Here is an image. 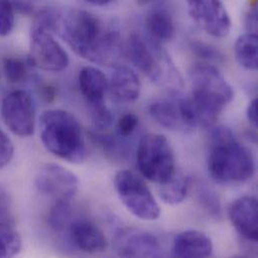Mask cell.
I'll use <instances>...</instances> for the list:
<instances>
[{
    "instance_id": "obj_26",
    "label": "cell",
    "mask_w": 258,
    "mask_h": 258,
    "mask_svg": "<svg viewBox=\"0 0 258 258\" xmlns=\"http://www.w3.org/2000/svg\"><path fill=\"white\" fill-rule=\"evenodd\" d=\"M191 50L195 55L205 61L220 62L223 59L222 53L214 46L200 40H193L190 43Z\"/></svg>"
},
{
    "instance_id": "obj_33",
    "label": "cell",
    "mask_w": 258,
    "mask_h": 258,
    "mask_svg": "<svg viewBox=\"0 0 258 258\" xmlns=\"http://www.w3.org/2000/svg\"><path fill=\"white\" fill-rule=\"evenodd\" d=\"M246 117L247 120L250 122V124L254 127L257 128L258 124V100L255 98L253 99L247 107L246 110Z\"/></svg>"
},
{
    "instance_id": "obj_24",
    "label": "cell",
    "mask_w": 258,
    "mask_h": 258,
    "mask_svg": "<svg viewBox=\"0 0 258 258\" xmlns=\"http://www.w3.org/2000/svg\"><path fill=\"white\" fill-rule=\"evenodd\" d=\"M72 208L69 201L54 202L49 214L48 224L51 229L57 232L66 230L72 222Z\"/></svg>"
},
{
    "instance_id": "obj_17",
    "label": "cell",
    "mask_w": 258,
    "mask_h": 258,
    "mask_svg": "<svg viewBox=\"0 0 258 258\" xmlns=\"http://www.w3.org/2000/svg\"><path fill=\"white\" fill-rule=\"evenodd\" d=\"M141 82L138 75L129 67L119 66L109 80V90L120 103H133L141 94Z\"/></svg>"
},
{
    "instance_id": "obj_5",
    "label": "cell",
    "mask_w": 258,
    "mask_h": 258,
    "mask_svg": "<svg viewBox=\"0 0 258 258\" xmlns=\"http://www.w3.org/2000/svg\"><path fill=\"white\" fill-rule=\"evenodd\" d=\"M137 165L143 177L158 184L172 176L175 157L167 138L156 133L145 135L138 146Z\"/></svg>"
},
{
    "instance_id": "obj_2",
    "label": "cell",
    "mask_w": 258,
    "mask_h": 258,
    "mask_svg": "<svg viewBox=\"0 0 258 258\" xmlns=\"http://www.w3.org/2000/svg\"><path fill=\"white\" fill-rule=\"evenodd\" d=\"M208 170L218 183L238 184L254 175L255 161L250 150L237 141L232 130L217 126L210 133Z\"/></svg>"
},
{
    "instance_id": "obj_14",
    "label": "cell",
    "mask_w": 258,
    "mask_h": 258,
    "mask_svg": "<svg viewBox=\"0 0 258 258\" xmlns=\"http://www.w3.org/2000/svg\"><path fill=\"white\" fill-rule=\"evenodd\" d=\"M68 229L71 241L83 252L99 253L108 247L104 231L93 221L79 219L71 222Z\"/></svg>"
},
{
    "instance_id": "obj_21",
    "label": "cell",
    "mask_w": 258,
    "mask_h": 258,
    "mask_svg": "<svg viewBox=\"0 0 258 258\" xmlns=\"http://www.w3.org/2000/svg\"><path fill=\"white\" fill-rule=\"evenodd\" d=\"M234 53L238 63L248 70L258 68V38L255 33H245L238 37L234 45Z\"/></svg>"
},
{
    "instance_id": "obj_11",
    "label": "cell",
    "mask_w": 258,
    "mask_h": 258,
    "mask_svg": "<svg viewBox=\"0 0 258 258\" xmlns=\"http://www.w3.org/2000/svg\"><path fill=\"white\" fill-rule=\"evenodd\" d=\"M189 77L193 94L215 99L228 105L233 100V90L222 74L212 64L198 62L191 66Z\"/></svg>"
},
{
    "instance_id": "obj_4",
    "label": "cell",
    "mask_w": 258,
    "mask_h": 258,
    "mask_svg": "<svg viewBox=\"0 0 258 258\" xmlns=\"http://www.w3.org/2000/svg\"><path fill=\"white\" fill-rule=\"evenodd\" d=\"M127 53L133 64L152 82L178 88L181 78L159 42L150 36L134 32L128 39Z\"/></svg>"
},
{
    "instance_id": "obj_32",
    "label": "cell",
    "mask_w": 258,
    "mask_h": 258,
    "mask_svg": "<svg viewBox=\"0 0 258 258\" xmlns=\"http://www.w3.org/2000/svg\"><path fill=\"white\" fill-rule=\"evenodd\" d=\"M10 209V199L6 191L0 187V221L5 220L9 214Z\"/></svg>"
},
{
    "instance_id": "obj_36",
    "label": "cell",
    "mask_w": 258,
    "mask_h": 258,
    "mask_svg": "<svg viewBox=\"0 0 258 258\" xmlns=\"http://www.w3.org/2000/svg\"><path fill=\"white\" fill-rule=\"evenodd\" d=\"M139 4H148V3H151L153 1H156V0H136Z\"/></svg>"
},
{
    "instance_id": "obj_25",
    "label": "cell",
    "mask_w": 258,
    "mask_h": 258,
    "mask_svg": "<svg viewBox=\"0 0 258 258\" xmlns=\"http://www.w3.org/2000/svg\"><path fill=\"white\" fill-rule=\"evenodd\" d=\"M3 73L10 84L23 83L28 76L26 64L21 59L12 56L3 59Z\"/></svg>"
},
{
    "instance_id": "obj_27",
    "label": "cell",
    "mask_w": 258,
    "mask_h": 258,
    "mask_svg": "<svg viewBox=\"0 0 258 258\" xmlns=\"http://www.w3.org/2000/svg\"><path fill=\"white\" fill-rule=\"evenodd\" d=\"M90 111L95 131L105 132L112 126L114 118L106 104L95 108H91Z\"/></svg>"
},
{
    "instance_id": "obj_6",
    "label": "cell",
    "mask_w": 258,
    "mask_h": 258,
    "mask_svg": "<svg viewBox=\"0 0 258 258\" xmlns=\"http://www.w3.org/2000/svg\"><path fill=\"white\" fill-rule=\"evenodd\" d=\"M114 186L122 204L135 217L154 221L160 217V207L145 181L130 170L117 172Z\"/></svg>"
},
{
    "instance_id": "obj_3",
    "label": "cell",
    "mask_w": 258,
    "mask_h": 258,
    "mask_svg": "<svg viewBox=\"0 0 258 258\" xmlns=\"http://www.w3.org/2000/svg\"><path fill=\"white\" fill-rule=\"evenodd\" d=\"M39 125L41 142L48 152L74 164L86 160V141L74 115L60 109L47 110L40 116Z\"/></svg>"
},
{
    "instance_id": "obj_15",
    "label": "cell",
    "mask_w": 258,
    "mask_h": 258,
    "mask_svg": "<svg viewBox=\"0 0 258 258\" xmlns=\"http://www.w3.org/2000/svg\"><path fill=\"white\" fill-rule=\"evenodd\" d=\"M172 250L175 257H209L213 253V243L211 238L201 231L186 230L175 237Z\"/></svg>"
},
{
    "instance_id": "obj_29",
    "label": "cell",
    "mask_w": 258,
    "mask_h": 258,
    "mask_svg": "<svg viewBox=\"0 0 258 258\" xmlns=\"http://www.w3.org/2000/svg\"><path fill=\"white\" fill-rule=\"evenodd\" d=\"M14 147L6 135V133L0 128V169L6 167L13 158Z\"/></svg>"
},
{
    "instance_id": "obj_28",
    "label": "cell",
    "mask_w": 258,
    "mask_h": 258,
    "mask_svg": "<svg viewBox=\"0 0 258 258\" xmlns=\"http://www.w3.org/2000/svg\"><path fill=\"white\" fill-rule=\"evenodd\" d=\"M14 12L12 0H0V36H6L12 31Z\"/></svg>"
},
{
    "instance_id": "obj_20",
    "label": "cell",
    "mask_w": 258,
    "mask_h": 258,
    "mask_svg": "<svg viewBox=\"0 0 258 258\" xmlns=\"http://www.w3.org/2000/svg\"><path fill=\"white\" fill-rule=\"evenodd\" d=\"M190 189V179L182 173H176L159 183V195L168 205H179L185 201Z\"/></svg>"
},
{
    "instance_id": "obj_23",
    "label": "cell",
    "mask_w": 258,
    "mask_h": 258,
    "mask_svg": "<svg viewBox=\"0 0 258 258\" xmlns=\"http://www.w3.org/2000/svg\"><path fill=\"white\" fill-rule=\"evenodd\" d=\"M197 198L203 210L212 218L218 220L222 217V207L217 193L206 184H200L197 188Z\"/></svg>"
},
{
    "instance_id": "obj_9",
    "label": "cell",
    "mask_w": 258,
    "mask_h": 258,
    "mask_svg": "<svg viewBox=\"0 0 258 258\" xmlns=\"http://www.w3.org/2000/svg\"><path fill=\"white\" fill-rule=\"evenodd\" d=\"M36 190L53 202L73 200L79 189L75 173L58 164H45L35 176Z\"/></svg>"
},
{
    "instance_id": "obj_30",
    "label": "cell",
    "mask_w": 258,
    "mask_h": 258,
    "mask_svg": "<svg viewBox=\"0 0 258 258\" xmlns=\"http://www.w3.org/2000/svg\"><path fill=\"white\" fill-rule=\"evenodd\" d=\"M139 126V119L135 114L127 113L123 115L117 124V132L119 137H129Z\"/></svg>"
},
{
    "instance_id": "obj_8",
    "label": "cell",
    "mask_w": 258,
    "mask_h": 258,
    "mask_svg": "<svg viewBox=\"0 0 258 258\" xmlns=\"http://www.w3.org/2000/svg\"><path fill=\"white\" fill-rule=\"evenodd\" d=\"M1 116L4 124L14 135L27 138L35 129V108L31 96L25 91L8 94L1 104Z\"/></svg>"
},
{
    "instance_id": "obj_22",
    "label": "cell",
    "mask_w": 258,
    "mask_h": 258,
    "mask_svg": "<svg viewBox=\"0 0 258 258\" xmlns=\"http://www.w3.org/2000/svg\"><path fill=\"white\" fill-rule=\"evenodd\" d=\"M22 246L19 233L8 223L0 221V258L17 255Z\"/></svg>"
},
{
    "instance_id": "obj_35",
    "label": "cell",
    "mask_w": 258,
    "mask_h": 258,
    "mask_svg": "<svg viewBox=\"0 0 258 258\" xmlns=\"http://www.w3.org/2000/svg\"><path fill=\"white\" fill-rule=\"evenodd\" d=\"M87 2L93 4V5H97V6H104L107 4L112 3L114 0H86Z\"/></svg>"
},
{
    "instance_id": "obj_13",
    "label": "cell",
    "mask_w": 258,
    "mask_h": 258,
    "mask_svg": "<svg viewBox=\"0 0 258 258\" xmlns=\"http://www.w3.org/2000/svg\"><path fill=\"white\" fill-rule=\"evenodd\" d=\"M229 218L236 231L247 241L258 239V203L253 197H241L229 207Z\"/></svg>"
},
{
    "instance_id": "obj_10",
    "label": "cell",
    "mask_w": 258,
    "mask_h": 258,
    "mask_svg": "<svg viewBox=\"0 0 258 258\" xmlns=\"http://www.w3.org/2000/svg\"><path fill=\"white\" fill-rule=\"evenodd\" d=\"M190 17L206 33L225 37L231 29V19L221 0H186Z\"/></svg>"
},
{
    "instance_id": "obj_31",
    "label": "cell",
    "mask_w": 258,
    "mask_h": 258,
    "mask_svg": "<svg viewBox=\"0 0 258 258\" xmlns=\"http://www.w3.org/2000/svg\"><path fill=\"white\" fill-rule=\"evenodd\" d=\"M256 8H257L256 5L252 6L245 18L247 32L255 33V34H257L256 33L257 32V9Z\"/></svg>"
},
{
    "instance_id": "obj_16",
    "label": "cell",
    "mask_w": 258,
    "mask_h": 258,
    "mask_svg": "<svg viewBox=\"0 0 258 258\" xmlns=\"http://www.w3.org/2000/svg\"><path fill=\"white\" fill-rule=\"evenodd\" d=\"M79 86L90 109L106 104L109 81L102 71L94 67L84 68L79 75Z\"/></svg>"
},
{
    "instance_id": "obj_19",
    "label": "cell",
    "mask_w": 258,
    "mask_h": 258,
    "mask_svg": "<svg viewBox=\"0 0 258 258\" xmlns=\"http://www.w3.org/2000/svg\"><path fill=\"white\" fill-rule=\"evenodd\" d=\"M151 117L162 127L172 131H187L184 125L179 100H162L149 107Z\"/></svg>"
},
{
    "instance_id": "obj_1",
    "label": "cell",
    "mask_w": 258,
    "mask_h": 258,
    "mask_svg": "<svg viewBox=\"0 0 258 258\" xmlns=\"http://www.w3.org/2000/svg\"><path fill=\"white\" fill-rule=\"evenodd\" d=\"M56 30L81 57L102 66L116 64L124 46L119 29L84 9L59 14Z\"/></svg>"
},
{
    "instance_id": "obj_34",
    "label": "cell",
    "mask_w": 258,
    "mask_h": 258,
    "mask_svg": "<svg viewBox=\"0 0 258 258\" xmlns=\"http://www.w3.org/2000/svg\"><path fill=\"white\" fill-rule=\"evenodd\" d=\"M12 3H13L14 11H17L21 14L30 15V14H33L34 12L33 6L25 0H12Z\"/></svg>"
},
{
    "instance_id": "obj_18",
    "label": "cell",
    "mask_w": 258,
    "mask_h": 258,
    "mask_svg": "<svg viewBox=\"0 0 258 258\" xmlns=\"http://www.w3.org/2000/svg\"><path fill=\"white\" fill-rule=\"evenodd\" d=\"M150 37L157 42H168L176 33L175 22L171 12L165 7H156L148 12L145 19Z\"/></svg>"
},
{
    "instance_id": "obj_7",
    "label": "cell",
    "mask_w": 258,
    "mask_h": 258,
    "mask_svg": "<svg viewBox=\"0 0 258 258\" xmlns=\"http://www.w3.org/2000/svg\"><path fill=\"white\" fill-rule=\"evenodd\" d=\"M29 59L34 67L51 73L62 72L70 64L69 55L53 32L35 23L30 30Z\"/></svg>"
},
{
    "instance_id": "obj_12",
    "label": "cell",
    "mask_w": 258,
    "mask_h": 258,
    "mask_svg": "<svg viewBox=\"0 0 258 258\" xmlns=\"http://www.w3.org/2000/svg\"><path fill=\"white\" fill-rule=\"evenodd\" d=\"M114 249L121 257H158L162 247L158 238L143 229L126 228L114 238Z\"/></svg>"
}]
</instances>
